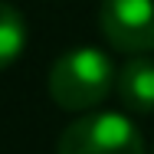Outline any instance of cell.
<instances>
[{"label":"cell","instance_id":"6da1fadb","mask_svg":"<svg viewBox=\"0 0 154 154\" xmlns=\"http://www.w3.org/2000/svg\"><path fill=\"white\" fill-rule=\"evenodd\" d=\"M46 89L66 112H95L115 89L112 59L95 46H75L49 66Z\"/></svg>","mask_w":154,"mask_h":154},{"label":"cell","instance_id":"7a4b0ae2","mask_svg":"<svg viewBox=\"0 0 154 154\" xmlns=\"http://www.w3.org/2000/svg\"><path fill=\"white\" fill-rule=\"evenodd\" d=\"M56 154H144V138L122 112H89L62 128Z\"/></svg>","mask_w":154,"mask_h":154},{"label":"cell","instance_id":"3957f363","mask_svg":"<svg viewBox=\"0 0 154 154\" xmlns=\"http://www.w3.org/2000/svg\"><path fill=\"white\" fill-rule=\"evenodd\" d=\"M102 36L128 56L154 49V0H102Z\"/></svg>","mask_w":154,"mask_h":154},{"label":"cell","instance_id":"277c9868","mask_svg":"<svg viewBox=\"0 0 154 154\" xmlns=\"http://www.w3.org/2000/svg\"><path fill=\"white\" fill-rule=\"evenodd\" d=\"M115 92L128 112L151 115L154 112V59H148L144 53L131 56L115 72Z\"/></svg>","mask_w":154,"mask_h":154},{"label":"cell","instance_id":"5b68a950","mask_svg":"<svg viewBox=\"0 0 154 154\" xmlns=\"http://www.w3.org/2000/svg\"><path fill=\"white\" fill-rule=\"evenodd\" d=\"M26 46V20L17 7L0 0V69H7Z\"/></svg>","mask_w":154,"mask_h":154}]
</instances>
